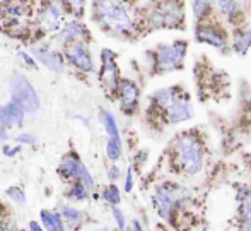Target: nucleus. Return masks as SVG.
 <instances>
[{
  "label": "nucleus",
  "mask_w": 251,
  "mask_h": 231,
  "mask_svg": "<svg viewBox=\"0 0 251 231\" xmlns=\"http://www.w3.org/2000/svg\"><path fill=\"white\" fill-rule=\"evenodd\" d=\"M183 19V9L178 0H161L159 5L152 10L149 21L154 28L176 26Z\"/></svg>",
  "instance_id": "9d476101"
},
{
  "label": "nucleus",
  "mask_w": 251,
  "mask_h": 231,
  "mask_svg": "<svg viewBox=\"0 0 251 231\" xmlns=\"http://www.w3.org/2000/svg\"><path fill=\"white\" fill-rule=\"evenodd\" d=\"M89 195H91V190L80 182H72V183H70V187H69V190H67V197L72 199V201H75V202L87 201V199H89Z\"/></svg>",
  "instance_id": "b1692460"
},
{
  "label": "nucleus",
  "mask_w": 251,
  "mask_h": 231,
  "mask_svg": "<svg viewBox=\"0 0 251 231\" xmlns=\"http://www.w3.org/2000/svg\"><path fill=\"white\" fill-rule=\"evenodd\" d=\"M7 137H9V127H7L5 118H3V113H2V106H0V142H5Z\"/></svg>",
  "instance_id": "f704fd0d"
},
{
  "label": "nucleus",
  "mask_w": 251,
  "mask_h": 231,
  "mask_svg": "<svg viewBox=\"0 0 251 231\" xmlns=\"http://www.w3.org/2000/svg\"><path fill=\"white\" fill-rule=\"evenodd\" d=\"M56 211L62 216L65 230H77L84 223V219H86L84 211H80V209L74 207V205H69V204H60Z\"/></svg>",
  "instance_id": "f3484780"
},
{
  "label": "nucleus",
  "mask_w": 251,
  "mask_h": 231,
  "mask_svg": "<svg viewBox=\"0 0 251 231\" xmlns=\"http://www.w3.org/2000/svg\"><path fill=\"white\" fill-rule=\"evenodd\" d=\"M5 194L16 205H24V204H26V192H24V188L19 187V185H12V187H9Z\"/></svg>",
  "instance_id": "c85d7f7f"
},
{
  "label": "nucleus",
  "mask_w": 251,
  "mask_h": 231,
  "mask_svg": "<svg viewBox=\"0 0 251 231\" xmlns=\"http://www.w3.org/2000/svg\"><path fill=\"white\" fill-rule=\"evenodd\" d=\"M63 58L79 72H94V60L89 46H87V41H75V43L65 45L63 46Z\"/></svg>",
  "instance_id": "0eeeda50"
},
{
  "label": "nucleus",
  "mask_w": 251,
  "mask_h": 231,
  "mask_svg": "<svg viewBox=\"0 0 251 231\" xmlns=\"http://www.w3.org/2000/svg\"><path fill=\"white\" fill-rule=\"evenodd\" d=\"M21 147L23 145H10V144H3L2 145V154L5 156V158H14L16 154H19L21 152Z\"/></svg>",
  "instance_id": "72a5a7b5"
},
{
  "label": "nucleus",
  "mask_w": 251,
  "mask_h": 231,
  "mask_svg": "<svg viewBox=\"0 0 251 231\" xmlns=\"http://www.w3.org/2000/svg\"><path fill=\"white\" fill-rule=\"evenodd\" d=\"M251 46V28H241L234 33L232 38V48L238 55H245Z\"/></svg>",
  "instance_id": "aec40b11"
},
{
  "label": "nucleus",
  "mask_w": 251,
  "mask_h": 231,
  "mask_svg": "<svg viewBox=\"0 0 251 231\" xmlns=\"http://www.w3.org/2000/svg\"><path fill=\"white\" fill-rule=\"evenodd\" d=\"M201 231H207V230H201Z\"/></svg>",
  "instance_id": "79ce46f5"
},
{
  "label": "nucleus",
  "mask_w": 251,
  "mask_h": 231,
  "mask_svg": "<svg viewBox=\"0 0 251 231\" xmlns=\"http://www.w3.org/2000/svg\"><path fill=\"white\" fill-rule=\"evenodd\" d=\"M93 17L115 36H128L135 31V19L126 0H93Z\"/></svg>",
  "instance_id": "f257e3e1"
},
{
  "label": "nucleus",
  "mask_w": 251,
  "mask_h": 231,
  "mask_svg": "<svg viewBox=\"0 0 251 231\" xmlns=\"http://www.w3.org/2000/svg\"><path fill=\"white\" fill-rule=\"evenodd\" d=\"M217 5L221 9V12L226 17H229L231 21H234V17L239 14V3L238 0H217Z\"/></svg>",
  "instance_id": "bb28decb"
},
{
  "label": "nucleus",
  "mask_w": 251,
  "mask_h": 231,
  "mask_svg": "<svg viewBox=\"0 0 251 231\" xmlns=\"http://www.w3.org/2000/svg\"><path fill=\"white\" fill-rule=\"evenodd\" d=\"M29 231H45V230H43V226H41V223L29 221Z\"/></svg>",
  "instance_id": "4c0bfd02"
},
{
  "label": "nucleus",
  "mask_w": 251,
  "mask_h": 231,
  "mask_svg": "<svg viewBox=\"0 0 251 231\" xmlns=\"http://www.w3.org/2000/svg\"><path fill=\"white\" fill-rule=\"evenodd\" d=\"M2 214H3V204L0 202V216H2Z\"/></svg>",
  "instance_id": "ea45409f"
},
{
  "label": "nucleus",
  "mask_w": 251,
  "mask_h": 231,
  "mask_svg": "<svg viewBox=\"0 0 251 231\" xmlns=\"http://www.w3.org/2000/svg\"><path fill=\"white\" fill-rule=\"evenodd\" d=\"M179 194L175 187H171L169 183L161 185V187L155 188L154 195H152V204L155 207V212L159 214V218L169 219L173 214V209L179 202Z\"/></svg>",
  "instance_id": "9b49d317"
},
{
  "label": "nucleus",
  "mask_w": 251,
  "mask_h": 231,
  "mask_svg": "<svg viewBox=\"0 0 251 231\" xmlns=\"http://www.w3.org/2000/svg\"><path fill=\"white\" fill-rule=\"evenodd\" d=\"M16 142L19 145H34L36 144V137L29 132H21L16 136Z\"/></svg>",
  "instance_id": "473e14b6"
},
{
  "label": "nucleus",
  "mask_w": 251,
  "mask_h": 231,
  "mask_svg": "<svg viewBox=\"0 0 251 231\" xmlns=\"http://www.w3.org/2000/svg\"><path fill=\"white\" fill-rule=\"evenodd\" d=\"M31 55L36 58L38 63L47 67V69L51 70V72H55V74L65 72L67 62H65V58H63V53L53 50L51 46H47V45L34 46V48L31 50Z\"/></svg>",
  "instance_id": "ddd939ff"
},
{
  "label": "nucleus",
  "mask_w": 251,
  "mask_h": 231,
  "mask_svg": "<svg viewBox=\"0 0 251 231\" xmlns=\"http://www.w3.org/2000/svg\"><path fill=\"white\" fill-rule=\"evenodd\" d=\"M193 115V110H192V105H190L188 98L185 96H175L171 103L166 106V116H168V122L169 123H181L185 120H190Z\"/></svg>",
  "instance_id": "2eb2a0df"
},
{
  "label": "nucleus",
  "mask_w": 251,
  "mask_h": 231,
  "mask_svg": "<svg viewBox=\"0 0 251 231\" xmlns=\"http://www.w3.org/2000/svg\"><path fill=\"white\" fill-rule=\"evenodd\" d=\"M101 199L106 202V204L113 207V205H118L120 202H122V192H120V188L116 187L115 183H111V185H108V187L102 188Z\"/></svg>",
  "instance_id": "393cba45"
},
{
  "label": "nucleus",
  "mask_w": 251,
  "mask_h": 231,
  "mask_svg": "<svg viewBox=\"0 0 251 231\" xmlns=\"http://www.w3.org/2000/svg\"><path fill=\"white\" fill-rule=\"evenodd\" d=\"M186 55V43L185 41H175L171 45H161L157 50L155 63L161 72H171L178 70L183 65V60Z\"/></svg>",
  "instance_id": "6e6552de"
},
{
  "label": "nucleus",
  "mask_w": 251,
  "mask_h": 231,
  "mask_svg": "<svg viewBox=\"0 0 251 231\" xmlns=\"http://www.w3.org/2000/svg\"><path fill=\"white\" fill-rule=\"evenodd\" d=\"M65 14L67 12L60 0H43L34 17L40 33L55 34L65 23Z\"/></svg>",
  "instance_id": "39448f33"
},
{
  "label": "nucleus",
  "mask_w": 251,
  "mask_h": 231,
  "mask_svg": "<svg viewBox=\"0 0 251 231\" xmlns=\"http://www.w3.org/2000/svg\"><path fill=\"white\" fill-rule=\"evenodd\" d=\"M100 120L106 130V136L108 137H120V129L116 118L113 116V113L109 110H100Z\"/></svg>",
  "instance_id": "412c9836"
},
{
  "label": "nucleus",
  "mask_w": 251,
  "mask_h": 231,
  "mask_svg": "<svg viewBox=\"0 0 251 231\" xmlns=\"http://www.w3.org/2000/svg\"><path fill=\"white\" fill-rule=\"evenodd\" d=\"M60 3L63 5L65 12L72 14L75 17L82 16L84 7H86V0H60Z\"/></svg>",
  "instance_id": "cd10ccee"
},
{
  "label": "nucleus",
  "mask_w": 251,
  "mask_h": 231,
  "mask_svg": "<svg viewBox=\"0 0 251 231\" xmlns=\"http://www.w3.org/2000/svg\"><path fill=\"white\" fill-rule=\"evenodd\" d=\"M9 94L10 99L19 103L26 113H36L41 106V99L33 83L23 74H14L9 79Z\"/></svg>",
  "instance_id": "7ed1b4c3"
},
{
  "label": "nucleus",
  "mask_w": 251,
  "mask_h": 231,
  "mask_svg": "<svg viewBox=\"0 0 251 231\" xmlns=\"http://www.w3.org/2000/svg\"><path fill=\"white\" fill-rule=\"evenodd\" d=\"M17 57H19V60H23V63L26 67H29V69L36 70L38 69V62L36 58H34L33 55H29L27 52H17Z\"/></svg>",
  "instance_id": "2f4dec72"
},
{
  "label": "nucleus",
  "mask_w": 251,
  "mask_h": 231,
  "mask_svg": "<svg viewBox=\"0 0 251 231\" xmlns=\"http://www.w3.org/2000/svg\"><path fill=\"white\" fill-rule=\"evenodd\" d=\"M133 231H144V230H142V225H140V223L137 221V219L133 221Z\"/></svg>",
  "instance_id": "58836bf2"
},
{
  "label": "nucleus",
  "mask_w": 251,
  "mask_h": 231,
  "mask_svg": "<svg viewBox=\"0 0 251 231\" xmlns=\"http://www.w3.org/2000/svg\"><path fill=\"white\" fill-rule=\"evenodd\" d=\"M56 173L69 182H80L91 192L96 188V182H94L93 175L89 173L87 166L84 165L77 152H67L60 161V165L56 166Z\"/></svg>",
  "instance_id": "20e7f679"
},
{
  "label": "nucleus",
  "mask_w": 251,
  "mask_h": 231,
  "mask_svg": "<svg viewBox=\"0 0 251 231\" xmlns=\"http://www.w3.org/2000/svg\"><path fill=\"white\" fill-rule=\"evenodd\" d=\"M239 218H241L243 231H251V194H246L245 197L241 199Z\"/></svg>",
  "instance_id": "5701e85b"
},
{
  "label": "nucleus",
  "mask_w": 251,
  "mask_h": 231,
  "mask_svg": "<svg viewBox=\"0 0 251 231\" xmlns=\"http://www.w3.org/2000/svg\"><path fill=\"white\" fill-rule=\"evenodd\" d=\"M116 92H118V98H120V103H122L123 112H126V113L135 112L137 105H139V98H140L139 86L130 79H120Z\"/></svg>",
  "instance_id": "4468645a"
},
{
  "label": "nucleus",
  "mask_w": 251,
  "mask_h": 231,
  "mask_svg": "<svg viewBox=\"0 0 251 231\" xmlns=\"http://www.w3.org/2000/svg\"><path fill=\"white\" fill-rule=\"evenodd\" d=\"M192 9H193V16H195L197 19H203L207 14H210L212 7L208 0H193Z\"/></svg>",
  "instance_id": "c756f323"
},
{
  "label": "nucleus",
  "mask_w": 251,
  "mask_h": 231,
  "mask_svg": "<svg viewBox=\"0 0 251 231\" xmlns=\"http://www.w3.org/2000/svg\"><path fill=\"white\" fill-rule=\"evenodd\" d=\"M195 38H197V41L207 43V45L214 46V48H224L226 46L224 34L219 29H215L214 26H199L195 31Z\"/></svg>",
  "instance_id": "a211bd4d"
},
{
  "label": "nucleus",
  "mask_w": 251,
  "mask_h": 231,
  "mask_svg": "<svg viewBox=\"0 0 251 231\" xmlns=\"http://www.w3.org/2000/svg\"><path fill=\"white\" fill-rule=\"evenodd\" d=\"M175 154L178 159L179 168L185 175H199L203 168V151L199 139L190 136V134H181L175 142Z\"/></svg>",
  "instance_id": "f03ea898"
},
{
  "label": "nucleus",
  "mask_w": 251,
  "mask_h": 231,
  "mask_svg": "<svg viewBox=\"0 0 251 231\" xmlns=\"http://www.w3.org/2000/svg\"><path fill=\"white\" fill-rule=\"evenodd\" d=\"M100 57H101V69L98 72V77H100L102 89L109 92V94H113V92H116L120 84V70L118 65H116V55L109 48H102Z\"/></svg>",
  "instance_id": "1a4fd4ad"
},
{
  "label": "nucleus",
  "mask_w": 251,
  "mask_h": 231,
  "mask_svg": "<svg viewBox=\"0 0 251 231\" xmlns=\"http://www.w3.org/2000/svg\"><path fill=\"white\" fill-rule=\"evenodd\" d=\"M111 214H113V219H115L116 226H118V230L120 231H125L126 221H125V214H123L122 209H118L116 205H113V207H111Z\"/></svg>",
  "instance_id": "7c9ffc66"
},
{
  "label": "nucleus",
  "mask_w": 251,
  "mask_h": 231,
  "mask_svg": "<svg viewBox=\"0 0 251 231\" xmlns=\"http://www.w3.org/2000/svg\"><path fill=\"white\" fill-rule=\"evenodd\" d=\"M176 96V91L173 89V87H164V89H159L154 92V96H152V99H154V103L157 106H161V108H166V106L169 105V103L175 99Z\"/></svg>",
  "instance_id": "a878e982"
},
{
  "label": "nucleus",
  "mask_w": 251,
  "mask_h": 231,
  "mask_svg": "<svg viewBox=\"0 0 251 231\" xmlns=\"http://www.w3.org/2000/svg\"><path fill=\"white\" fill-rule=\"evenodd\" d=\"M123 154L122 137H108L106 141V156L111 163H116Z\"/></svg>",
  "instance_id": "4be33fe9"
},
{
  "label": "nucleus",
  "mask_w": 251,
  "mask_h": 231,
  "mask_svg": "<svg viewBox=\"0 0 251 231\" xmlns=\"http://www.w3.org/2000/svg\"><path fill=\"white\" fill-rule=\"evenodd\" d=\"M87 40H89V31H87L86 24L77 19V17L67 19L62 24V28L55 33V36H53V41H58L63 46L69 43H75V41H87Z\"/></svg>",
  "instance_id": "f8f14e48"
},
{
  "label": "nucleus",
  "mask_w": 251,
  "mask_h": 231,
  "mask_svg": "<svg viewBox=\"0 0 251 231\" xmlns=\"http://www.w3.org/2000/svg\"><path fill=\"white\" fill-rule=\"evenodd\" d=\"M33 14V2L31 0H3L0 3V16H2L3 26L17 29ZM0 21V23H2Z\"/></svg>",
  "instance_id": "423d86ee"
},
{
  "label": "nucleus",
  "mask_w": 251,
  "mask_h": 231,
  "mask_svg": "<svg viewBox=\"0 0 251 231\" xmlns=\"http://www.w3.org/2000/svg\"><path fill=\"white\" fill-rule=\"evenodd\" d=\"M94 231H108V230H106V228H96Z\"/></svg>",
  "instance_id": "a19ab883"
},
{
  "label": "nucleus",
  "mask_w": 251,
  "mask_h": 231,
  "mask_svg": "<svg viewBox=\"0 0 251 231\" xmlns=\"http://www.w3.org/2000/svg\"><path fill=\"white\" fill-rule=\"evenodd\" d=\"M123 188H125L126 194H130L133 188V170L132 166H128L126 168V173H125V185H123Z\"/></svg>",
  "instance_id": "c9c22d12"
},
{
  "label": "nucleus",
  "mask_w": 251,
  "mask_h": 231,
  "mask_svg": "<svg viewBox=\"0 0 251 231\" xmlns=\"http://www.w3.org/2000/svg\"><path fill=\"white\" fill-rule=\"evenodd\" d=\"M40 221L45 231H65V225H63L62 216H60L58 211L43 209L40 212Z\"/></svg>",
  "instance_id": "6ab92c4d"
},
{
  "label": "nucleus",
  "mask_w": 251,
  "mask_h": 231,
  "mask_svg": "<svg viewBox=\"0 0 251 231\" xmlns=\"http://www.w3.org/2000/svg\"><path fill=\"white\" fill-rule=\"evenodd\" d=\"M120 176H122V173H120V168L116 165H111L108 168V178H109V182L111 183H115L116 180L120 178Z\"/></svg>",
  "instance_id": "e433bc0d"
},
{
  "label": "nucleus",
  "mask_w": 251,
  "mask_h": 231,
  "mask_svg": "<svg viewBox=\"0 0 251 231\" xmlns=\"http://www.w3.org/2000/svg\"><path fill=\"white\" fill-rule=\"evenodd\" d=\"M2 113L9 129H12V127H21L26 122V110H24L19 103L12 101V99H10L9 103H5V105H2Z\"/></svg>",
  "instance_id": "dca6fc26"
}]
</instances>
